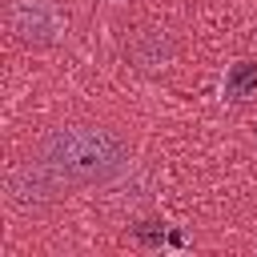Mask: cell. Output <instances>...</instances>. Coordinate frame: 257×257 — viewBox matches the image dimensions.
<instances>
[{
  "instance_id": "1",
  "label": "cell",
  "mask_w": 257,
  "mask_h": 257,
  "mask_svg": "<svg viewBox=\"0 0 257 257\" xmlns=\"http://www.w3.org/2000/svg\"><path fill=\"white\" fill-rule=\"evenodd\" d=\"M40 157H44L40 165L56 177V185H92L120 173L128 149L116 133L104 128H60L44 141Z\"/></svg>"
},
{
  "instance_id": "2",
  "label": "cell",
  "mask_w": 257,
  "mask_h": 257,
  "mask_svg": "<svg viewBox=\"0 0 257 257\" xmlns=\"http://www.w3.org/2000/svg\"><path fill=\"white\" fill-rule=\"evenodd\" d=\"M173 52H177V44H173L161 28H145V32L128 44V56H133L137 68H165V64L173 60Z\"/></svg>"
},
{
  "instance_id": "4",
  "label": "cell",
  "mask_w": 257,
  "mask_h": 257,
  "mask_svg": "<svg viewBox=\"0 0 257 257\" xmlns=\"http://www.w3.org/2000/svg\"><path fill=\"white\" fill-rule=\"evenodd\" d=\"M133 237H137L145 249H157V245L165 241V225H161V221H137V225H133Z\"/></svg>"
},
{
  "instance_id": "3",
  "label": "cell",
  "mask_w": 257,
  "mask_h": 257,
  "mask_svg": "<svg viewBox=\"0 0 257 257\" xmlns=\"http://www.w3.org/2000/svg\"><path fill=\"white\" fill-rule=\"evenodd\" d=\"M225 96L229 100H249L257 96V60H237L225 76Z\"/></svg>"
}]
</instances>
